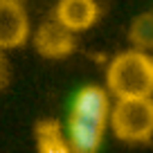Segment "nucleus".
Listing matches in <instances>:
<instances>
[{
    "mask_svg": "<svg viewBox=\"0 0 153 153\" xmlns=\"http://www.w3.org/2000/svg\"><path fill=\"white\" fill-rule=\"evenodd\" d=\"M104 135H106V126L68 115L65 137L72 153H99L101 144H104Z\"/></svg>",
    "mask_w": 153,
    "mask_h": 153,
    "instance_id": "nucleus-7",
    "label": "nucleus"
},
{
    "mask_svg": "<svg viewBox=\"0 0 153 153\" xmlns=\"http://www.w3.org/2000/svg\"><path fill=\"white\" fill-rule=\"evenodd\" d=\"M32 27L20 0H0V52L27 43Z\"/></svg>",
    "mask_w": 153,
    "mask_h": 153,
    "instance_id": "nucleus-4",
    "label": "nucleus"
},
{
    "mask_svg": "<svg viewBox=\"0 0 153 153\" xmlns=\"http://www.w3.org/2000/svg\"><path fill=\"white\" fill-rule=\"evenodd\" d=\"M108 128L124 144H144L153 137V97L115 99Z\"/></svg>",
    "mask_w": 153,
    "mask_h": 153,
    "instance_id": "nucleus-2",
    "label": "nucleus"
},
{
    "mask_svg": "<svg viewBox=\"0 0 153 153\" xmlns=\"http://www.w3.org/2000/svg\"><path fill=\"white\" fill-rule=\"evenodd\" d=\"M36 149L34 153H72L65 137V128H61L56 120H41L36 124Z\"/></svg>",
    "mask_w": 153,
    "mask_h": 153,
    "instance_id": "nucleus-8",
    "label": "nucleus"
},
{
    "mask_svg": "<svg viewBox=\"0 0 153 153\" xmlns=\"http://www.w3.org/2000/svg\"><path fill=\"white\" fill-rule=\"evenodd\" d=\"M106 88L113 99L153 97V54L124 50L106 68Z\"/></svg>",
    "mask_w": 153,
    "mask_h": 153,
    "instance_id": "nucleus-1",
    "label": "nucleus"
},
{
    "mask_svg": "<svg viewBox=\"0 0 153 153\" xmlns=\"http://www.w3.org/2000/svg\"><path fill=\"white\" fill-rule=\"evenodd\" d=\"M113 104L115 101H113V95L108 92V88L90 83V86H83L81 90H76L68 115H74V117L95 122V124H101V126L108 128Z\"/></svg>",
    "mask_w": 153,
    "mask_h": 153,
    "instance_id": "nucleus-3",
    "label": "nucleus"
},
{
    "mask_svg": "<svg viewBox=\"0 0 153 153\" xmlns=\"http://www.w3.org/2000/svg\"><path fill=\"white\" fill-rule=\"evenodd\" d=\"M5 81H7V63L2 59V52H0V88L5 86Z\"/></svg>",
    "mask_w": 153,
    "mask_h": 153,
    "instance_id": "nucleus-10",
    "label": "nucleus"
},
{
    "mask_svg": "<svg viewBox=\"0 0 153 153\" xmlns=\"http://www.w3.org/2000/svg\"><path fill=\"white\" fill-rule=\"evenodd\" d=\"M128 41L135 50L153 52V11H142L131 20Z\"/></svg>",
    "mask_w": 153,
    "mask_h": 153,
    "instance_id": "nucleus-9",
    "label": "nucleus"
},
{
    "mask_svg": "<svg viewBox=\"0 0 153 153\" xmlns=\"http://www.w3.org/2000/svg\"><path fill=\"white\" fill-rule=\"evenodd\" d=\"M34 48L45 59H63L74 50V34L52 18L34 32Z\"/></svg>",
    "mask_w": 153,
    "mask_h": 153,
    "instance_id": "nucleus-5",
    "label": "nucleus"
},
{
    "mask_svg": "<svg viewBox=\"0 0 153 153\" xmlns=\"http://www.w3.org/2000/svg\"><path fill=\"white\" fill-rule=\"evenodd\" d=\"M54 18L72 34H79L97 23L99 5L97 0H59L54 7Z\"/></svg>",
    "mask_w": 153,
    "mask_h": 153,
    "instance_id": "nucleus-6",
    "label": "nucleus"
}]
</instances>
